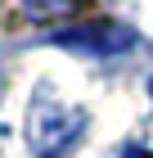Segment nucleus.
Returning a JSON list of instances; mask_svg holds the SVG:
<instances>
[{"instance_id": "obj_1", "label": "nucleus", "mask_w": 153, "mask_h": 158, "mask_svg": "<svg viewBox=\"0 0 153 158\" xmlns=\"http://www.w3.org/2000/svg\"><path fill=\"white\" fill-rule=\"evenodd\" d=\"M86 131V109L59 99L50 86H41L27 109V149L36 158H63Z\"/></svg>"}, {"instance_id": "obj_2", "label": "nucleus", "mask_w": 153, "mask_h": 158, "mask_svg": "<svg viewBox=\"0 0 153 158\" xmlns=\"http://www.w3.org/2000/svg\"><path fill=\"white\" fill-rule=\"evenodd\" d=\"M59 45H77V50H95V54H113V50H126L131 41V32L126 27H108V23H99V27H72V32H59Z\"/></svg>"}, {"instance_id": "obj_3", "label": "nucleus", "mask_w": 153, "mask_h": 158, "mask_svg": "<svg viewBox=\"0 0 153 158\" xmlns=\"http://www.w3.org/2000/svg\"><path fill=\"white\" fill-rule=\"evenodd\" d=\"M149 90H153V81H149Z\"/></svg>"}, {"instance_id": "obj_4", "label": "nucleus", "mask_w": 153, "mask_h": 158, "mask_svg": "<svg viewBox=\"0 0 153 158\" xmlns=\"http://www.w3.org/2000/svg\"><path fill=\"white\" fill-rule=\"evenodd\" d=\"M149 158H153V154H149Z\"/></svg>"}]
</instances>
